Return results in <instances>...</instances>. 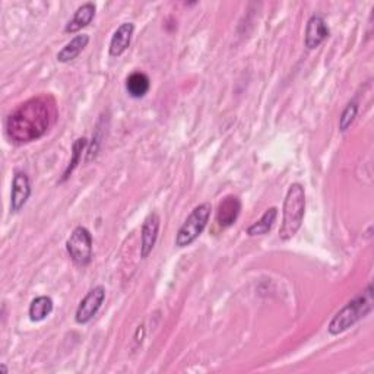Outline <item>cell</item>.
<instances>
[{
    "label": "cell",
    "instance_id": "obj_1",
    "mask_svg": "<svg viewBox=\"0 0 374 374\" xmlns=\"http://www.w3.org/2000/svg\"><path fill=\"white\" fill-rule=\"evenodd\" d=\"M57 117L55 99L50 95L31 98L15 109L6 120V133L15 144L39 141L53 126Z\"/></svg>",
    "mask_w": 374,
    "mask_h": 374
},
{
    "label": "cell",
    "instance_id": "obj_2",
    "mask_svg": "<svg viewBox=\"0 0 374 374\" xmlns=\"http://www.w3.org/2000/svg\"><path fill=\"white\" fill-rule=\"evenodd\" d=\"M305 214V191L303 184L293 183L288 187L282 209V224L279 228V239L282 242L291 240L301 228Z\"/></svg>",
    "mask_w": 374,
    "mask_h": 374
},
{
    "label": "cell",
    "instance_id": "obj_3",
    "mask_svg": "<svg viewBox=\"0 0 374 374\" xmlns=\"http://www.w3.org/2000/svg\"><path fill=\"white\" fill-rule=\"evenodd\" d=\"M371 305H373V293H371V285H368L366 294L349 301L333 316L328 328L329 333L339 335L348 331L356 321L364 319L371 312Z\"/></svg>",
    "mask_w": 374,
    "mask_h": 374
},
{
    "label": "cell",
    "instance_id": "obj_4",
    "mask_svg": "<svg viewBox=\"0 0 374 374\" xmlns=\"http://www.w3.org/2000/svg\"><path fill=\"white\" fill-rule=\"evenodd\" d=\"M211 211H212L211 203L205 202V203H200V205H198L191 212V215L186 218V221L176 235V246L179 249L191 246L192 243H195L199 239V235L208 226Z\"/></svg>",
    "mask_w": 374,
    "mask_h": 374
},
{
    "label": "cell",
    "instance_id": "obj_5",
    "mask_svg": "<svg viewBox=\"0 0 374 374\" xmlns=\"http://www.w3.org/2000/svg\"><path fill=\"white\" fill-rule=\"evenodd\" d=\"M66 250L76 265H90L92 259V235L90 230L85 227H76L66 242Z\"/></svg>",
    "mask_w": 374,
    "mask_h": 374
},
{
    "label": "cell",
    "instance_id": "obj_6",
    "mask_svg": "<svg viewBox=\"0 0 374 374\" xmlns=\"http://www.w3.org/2000/svg\"><path fill=\"white\" fill-rule=\"evenodd\" d=\"M104 300H106V288L103 285L94 286L78 305L75 314L76 323H79V325H87V323L91 321L94 316L98 313Z\"/></svg>",
    "mask_w": 374,
    "mask_h": 374
},
{
    "label": "cell",
    "instance_id": "obj_7",
    "mask_svg": "<svg viewBox=\"0 0 374 374\" xmlns=\"http://www.w3.org/2000/svg\"><path fill=\"white\" fill-rule=\"evenodd\" d=\"M160 224H161V219L157 212H151L144 221L142 231H141V256L144 259L148 258L151 251L155 247L158 233H160Z\"/></svg>",
    "mask_w": 374,
    "mask_h": 374
},
{
    "label": "cell",
    "instance_id": "obj_8",
    "mask_svg": "<svg viewBox=\"0 0 374 374\" xmlns=\"http://www.w3.org/2000/svg\"><path fill=\"white\" fill-rule=\"evenodd\" d=\"M31 196L29 177L24 172H16L12 180L11 192V209L12 212H20Z\"/></svg>",
    "mask_w": 374,
    "mask_h": 374
},
{
    "label": "cell",
    "instance_id": "obj_9",
    "mask_svg": "<svg viewBox=\"0 0 374 374\" xmlns=\"http://www.w3.org/2000/svg\"><path fill=\"white\" fill-rule=\"evenodd\" d=\"M240 212H242L240 199L234 195H230L221 200V203L218 205L216 223L223 228H228L235 223Z\"/></svg>",
    "mask_w": 374,
    "mask_h": 374
},
{
    "label": "cell",
    "instance_id": "obj_10",
    "mask_svg": "<svg viewBox=\"0 0 374 374\" xmlns=\"http://www.w3.org/2000/svg\"><path fill=\"white\" fill-rule=\"evenodd\" d=\"M328 37H329V28L325 20H323L320 15H313L307 22V27H305V36H304L305 47L310 50L317 48Z\"/></svg>",
    "mask_w": 374,
    "mask_h": 374
},
{
    "label": "cell",
    "instance_id": "obj_11",
    "mask_svg": "<svg viewBox=\"0 0 374 374\" xmlns=\"http://www.w3.org/2000/svg\"><path fill=\"white\" fill-rule=\"evenodd\" d=\"M133 32H134V24L132 22H123L114 31L109 48L111 57H118L126 52L130 46Z\"/></svg>",
    "mask_w": 374,
    "mask_h": 374
},
{
    "label": "cell",
    "instance_id": "obj_12",
    "mask_svg": "<svg viewBox=\"0 0 374 374\" xmlns=\"http://www.w3.org/2000/svg\"><path fill=\"white\" fill-rule=\"evenodd\" d=\"M94 16H95V4H92V2L83 4L82 6H79L76 9L74 18L66 24L64 32L75 34V32L81 31L82 28L88 27L91 24V21L94 20Z\"/></svg>",
    "mask_w": 374,
    "mask_h": 374
},
{
    "label": "cell",
    "instance_id": "obj_13",
    "mask_svg": "<svg viewBox=\"0 0 374 374\" xmlns=\"http://www.w3.org/2000/svg\"><path fill=\"white\" fill-rule=\"evenodd\" d=\"M90 43V36L88 34H79V36L74 37L69 43H67L60 52L57 53V60L60 63H69L74 59H76L83 50L85 47L88 46Z\"/></svg>",
    "mask_w": 374,
    "mask_h": 374
},
{
    "label": "cell",
    "instance_id": "obj_14",
    "mask_svg": "<svg viewBox=\"0 0 374 374\" xmlns=\"http://www.w3.org/2000/svg\"><path fill=\"white\" fill-rule=\"evenodd\" d=\"M151 88L149 78L142 72H133L126 79V90L132 98H142Z\"/></svg>",
    "mask_w": 374,
    "mask_h": 374
},
{
    "label": "cell",
    "instance_id": "obj_15",
    "mask_svg": "<svg viewBox=\"0 0 374 374\" xmlns=\"http://www.w3.org/2000/svg\"><path fill=\"white\" fill-rule=\"evenodd\" d=\"M53 312V300L47 296L34 298L29 304V319L32 321H43Z\"/></svg>",
    "mask_w": 374,
    "mask_h": 374
},
{
    "label": "cell",
    "instance_id": "obj_16",
    "mask_svg": "<svg viewBox=\"0 0 374 374\" xmlns=\"http://www.w3.org/2000/svg\"><path fill=\"white\" fill-rule=\"evenodd\" d=\"M277 216H278V209L275 207L269 208L259 221H256L253 226H250L247 228V234L250 237H254V235H265L270 231V228L274 227L275 221H277Z\"/></svg>",
    "mask_w": 374,
    "mask_h": 374
},
{
    "label": "cell",
    "instance_id": "obj_17",
    "mask_svg": "<svg viewBox=\"0 0 374 374\" xmlns=\"http://www.w3.org/2000/svg\"><path fill=\"white\" fill-rule=\"evenodd\" d=\"M85 146H87V138H79V139L75 141V144L72 146V158H71L69 164H67V167L64 169L62 181H66L67 179H69L71 174L75 172V168L79 165L81 158H82V152H83V148Z\"/></svg>",
    "mask_w": 374,
    "mask_h": 374
},
{
    "label": "cell",
    "instance_id": "obj_18",
    "mask_svg": "<svg viewBox=\"0 0 374 374\" xmlns=\"http://www.w3.org/2000/svg\"><path fill=\"white\" fill-rule=\"evenodd\" d=\"M356 113H359V104L356 103H349L345 110L342 111L341 117H339V130L341 132H345L348 130V127L354 123L355 117H356Z\"/></svg>",
    "mask_w": 374,
    "mask_h": 374
},
{
    "label": "cell",
    "instance_id": "obj_19",
    "mask_svg": "<svg viewBox=\"0 0 374 374\" xmlns=\"http://www.w3.org/2000/svg\"><path fill=\"white\" fill-rule=\"evenodd\" d=\"M0 370H2V373H5V374L8 373V370H6V367H5V366H2V367H0Z\"/></svg>",
    "mask_w": 374,
    "mask_h": 374
}]
</instances>
